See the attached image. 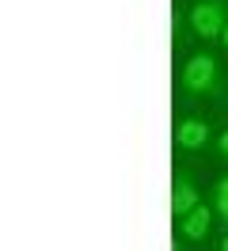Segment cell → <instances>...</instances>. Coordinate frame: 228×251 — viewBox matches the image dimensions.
<instances>
[{"label":"cell","mask_w":228,"mask_h":251,"mask_svg":"<svg viewBox=\"0 0 228 251\" xmlns=\"http://www.w3.org/2000/svg\"><path fill=\"white\" fill-rule=\"evenodd\" d=\"M217 80H221V65H217V57L205 50V53H190V57H186L179 84H182L186 95H209L213 88H217Z\"/></svg>","instance_id":"6da1fadb"},{"label":"cell","mask_w":228,"mask_h":251,"mask_svg":"<svg viewBox=\"0 0 228 251\" xmlns=\"http://www.w3.org/2000/svg\"><path fill=\"white\" fill-rule=\"evenodd\" d=\"M190 27H194L198 38H205V42H221V34L228 27V4L225 0H194V8H190Z\"/></svg>","instance_id":"7a4b0ae2"},{"label":"cell","mask_w":228,"mask_h":251,"mask_svg":"<svg viewBox=\"0 0 228 251\" xmlns=\"http://www.w3.org/2000/svg\"><path fill=\"white\" fill-rule=\"evenodd\" d=\"M209 141H213V126L205 118H182L175 126V145L182 152H202Z\"/></svg>","instance_id":"3957f363"},{"label":"cell","mask_w":228,"mask_h":251,"mask_svg":"<svg viewBox=\"0 0 228 251\" xmlns=\"http://www.w3.org/2000/svg\"><path fill=\"white\" fill-rule=\"evenodd\" d=\"M198 187H194V179H190V175L186 172H179L175 175V187H171V217H186V213H190V209H198Z\"/></svg>","instance_id":"277c9868"},{"label":"cell","mask_w":228,"mask_h":251,"mask_svg":"<svg viewBox=\"0 0 228 251\" xmlns=\"http://www.w3.org/2000/svg\"><path fill=\"white\" fill-rule=\"evenodd\" d=\"M209 228H213V209H209V205H198V209H190V213L179 221L182 240H205Z\"/></svg>","instance_id":"5b68a950"},{"label":"cell","mask_w":228,"mask_h":251,"mask_svg":"<svg viewBox=\"0 0 228 251\" xmlns=\"http://www.w3.org/2000/svg\"><path fill=\"white\" fill-rule=\"evenodd\" d=\"M213 209H217V217H221V221L228 217V175H225V179H217V187H213Z\"/></svg>","instance_id":"8992f818"},{"label":"cell","mask_w":228,"mask_h":251,"mask_svg":"<svg viewBox=\"0 0 228 251\" xmlns=\"http://www.w3.org/2000/svg\"><path fill=\"white\" fill-rule=\"evenodd\" d=\"M217 152H221V156L228 160V129H225V133H221V137H217Z\"/></svg>","instance_id":"52a82bcc"},{"label":"cell","mask_w":228,"mask_h":251,"mask_svg":"<svg viewBox=\"0 0 228 251\" xmlns=\"http://www.w3.org/2000/svg\"><path fill=\"white\" fill-rule=\"evenodd\" d=\"M221 46H225V50H228V27H225V34H221Z\"/></svg>","instance_id":"ba28073f"},{"label":"cell","mask_w":228,"mask_h":251,"mask_svg":"<svg viewBox=\"0 0 228 251\" xmlns=\"http://www.w3.org/2000/svg\"><path fill=\"white\" fill-rule=\"evenodd\" d=\"M217 251H228V236H225V240H221V248H217Z\"/></svg>","instance_id":"9c48e42d"},{"label":"cell","mask_w":228,"mask_h":251,"mask_svg":"<svg viewBox=\"0 0 228 251\" xmlns=\"http://www.w3.org/2000/svg\"><path fill=\"white\" fill-rule=\"evenodd\" d=\"M225 225H228V217H225Z\"/></svg>","instance_id":"30bf717a"}]
</instances>
